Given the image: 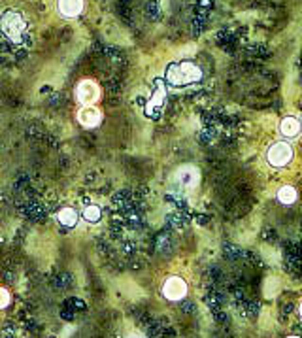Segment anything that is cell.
I'll return each mask as SVG.
<instances>
[{"label": "cell", "instance_id": "30bf717a", "mask_svg": "<svg viewBox=\"0 0 302 338\" xmlns=\"http://www.w3.org/2000/svg\"><path fill=\"white\" fill-rule=\"evenodd\" d=\"M78 218H80L78 212L74 208H70V206H64V208H60L57 212V221L60 225H64V227H74L78 223Z\"/></svg>", "mask_w": 302, "mask_h": 338}, {"label": "cell", "instance_id": "7a4b0ae2", "mask_svg": "<svg viewBox=\"0 0 302 338\" xmlns=\"http://www.w3.org/2000/svg\"><path fill=\"white\" fill-rule=\"evenodd\" d=\"M0 30L12 42H21L27 32V19L23 17V13L8 10L0 15Z\"/></svg>", "mask_w": 302, "mask_h": 338}, {"label": "cell", "instance_id": "5b68a950", "mask_svg": "<svg viewBox=\"0 0 302 338\" xmlns=\"http://www.w3.org/2000/svg\"><path fill=\"white\" fill-rule=\"evenodd\" d=\"M198 180H200L198 169L191 165H183L174 172V183L181 189H193L198 185Z\"/></svg>", "mask_w": 302, "mask_h": 338}, {"label": "cell", "instance_id": "8fae6325", "mask_svg": "<svg viewBox=\"0 0 302 338\" xmlns=\"http://www.w3.org/2000/svg\"><path fill=\"white\" fill-rule=\"evenodd\" d=\"M278 200L281 204H293L297 200V189L293 185H283L278 191Z\"/></svg>", "mask_w": 302, "mask_h": 338}, {"label": "cell", "instance_id": "6da1fadb", "mask_svg": "<svg viewBox=\"0 0 302 338\" xmlns=\"http://www.w3.org/2000/svg\"><path fill=\"white\" fill-rule=\"evenodd\" d=\"M202 80V70L194 62H174L166 68V82L174 87H187V85L200 82Z\"/></svg>", "mask_w": 302, "mask_h": 338}, {"label": "cell", "instance_id": "52a82bcc", "mask_svg": "<svg viewBox=\"0 0 302 338\" xmlns=\"http://www.w3.org/2000/svg\"><path fill=\"white\" fill-rule=\"evenodd\" d=\"M78 121H80V125H83L85 129H95L102 123V113L95 106H83L78 112Z\"/></svg>", "mask_w": 302, "mask_h": 338}, {"label": "cell", "instance_id": "5bb4252c", "mask_svg": "<svg viewBox=\"0 0 302 338\" xmlns=\"http://www.w3.org/2000/svg\"><path fill=\"white\" fill-rule=\"evenodd\" d=\"M287 338H301V337H287Z\"/></svg>", "mask_w": 302, "mask_h": 338}, {"label": "cell", "instance_id": "9c48e42d", "mask_svg": "<svg viewBox=\"0 0 302 338\" xmlns=\"http://www.w3.org/2000/svg\"><path fill=\"white\" fill-rule=\"evenodd\" d=\"M279 131H281V134L285 138H295V136H299V133H301V121L297 119V117H291L289 115V117L281 119Z\"/></svg>", "mask_w": 302, "mask_h": 338}, {"label": "cell", "instance_id": "277c9868", "mask_svg": "<svg viewBox=\"0 0 302 338\" xmlns=\"http://www.w3.org/2000/svg\"><path fill=\"white\" fill-rule=\"evenodd\" d=\"M100 97V89L93 80H82L76 87V100L82 106H93Z\"/></svg>", "mask_w": 302, "mask_h": 338}, {"label": "cell", "instance_id": "ba28073f", "mask_svg": "<svg viewBox=\"0 0 302 338\" xmlns=\"http://www.w3.org/2000/svg\"><path fill=\"white\" fill-rule=\"evenodd\" d=\"M83 10V0H59V13L64 17H76Z\"/></svg>", "mask_w": 302, "mask_h": 338}, {"label": "cell", "instance_id": "3957f363", "mask_svg": "<svg viewBox=\"0 0 302 338\" xmlns=\"http://www.w3.org/2000/svg\"><path fill=\"white\" fill-rule=\"evenodd\" d=\"M266 159H268V163H270L272 167H276V169L287 167L291 161H293V147H291L287 142H278V144H274L270 149H268Z\"/></svg>", "mask_w": 302, "mask_h": 338}, {"label": "cell", "instance_id": "8992f818", "mask_svg": "<svg viewBox=\"0 0 302 338\" xmlns=\"http://www.w3.org/2000/svg\"><path fill=\"white\" fill-rule=\"evenodd\" d=\"M163 295L168 301H181L187 295V283H185V280L180 278V276L168 278L165 282V285H163Z\"/></svg>", "mask_w": 302, "mask_h": 338}, {"label": "cell", "instance_id": "7c38bea8", "mask_svg": "<svg viewBox=\"0 0 302 338\" xmlns=\"http://www.w3.org/2000/svg\"><path fill=\"white\" fill-rule=\"evenodd\" d=\"M100 218H102V210H100L97 204L87 206L83 210V219L85 221H89V223H98Z\"/></svg>", "mask_w": 302, "mask_h": 338}, {"label": "cell", "instance_id": "4fadbf2b", "mask_svg": "<svg viewBox=\"0 0 302 338\" xmlns=\"http://www.w3.org/2000/svg\"><path fill=\"white\" fill-rule=\"evenodd\" d=\"M8 304H10V293L4 289V287H0V310L6 308Z\"/></svg>", "mask_w": 302, "mask_h": 338}]
</instances>
